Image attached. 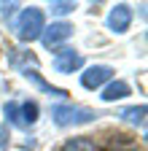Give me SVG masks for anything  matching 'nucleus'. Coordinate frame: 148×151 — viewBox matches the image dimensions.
<instances>
[{"label":"nucleus","mask_w":148,"mask_h":151,"mask_svg":"<svg viewBox=\"0 0 148 151\" xmlns=\"http://www.w3.org/2000/svg\"><path fill=\"white\" fill-rule=\"evenodd\" d=\"M43 32V11L41 8H24L19 14V22H16V35H19V41L30 43L35 38H41Z\"/></svg>","instance_id":"nucleus-1"},{"label":"nucleus","mask_w":148,"mask_h":151,"mask_svg":"<svg viewBox=\"0 0 148 151\" xmlns=\"http://www.w3.org/2000/svg\"><path fill=\"white\" fill-rule=\"evenodd\" d=\"M51 116L59 127H70V124H86V122H94L97 113L81 108V105H54L51 108Z\"/></svg>","instance_id":"nucleus-2"},{"label":"nucleus","mask_w":148,"mask_h":151,"mask_svg":"<svg viewBox=\"0 0 148 151\" xmlns=\"http://www.w3.org/2000/svg\"><path fill=\"white\" fill-rule=\"evenodd\" d=\"M70 35H73V27H70L67 22H54L51 27H43V32H41L46 49H57L62 41H67Z\"/></svg>","instance_id":"nucleus-3"},{"label":"nucleus","mask_w":148,"mask_h":151,"mask_svg":"<svg viewBox=\"0 0 148 151\" xmlns=\"http://www.w3.org/2000/svg\"><path fill=\"white\" fill-rule=\"evenodd\" d=\"M84 65V57L76 49H59L57 57H54V70L57 73H76Z\"/></svg>","instance_id":"nucleus-4"},{"label":"nucleus","mask_w":148,"mask_h":151,"mask_svg":"<svg viewBox=\"0 0 148 151\" xmlns=\"http://www.w3.org/2000/svg\"><path fill=\"white\" fill-rule=\"evenodd\" d=\"M110 76H113V70L108 65H92L86 68V73H81V84L86 89H100L105 81H110Z\"/></svg>","instance_id":"nucleus-5"},{"label":"nucleus","mask_w":148,"mask_h":151,"mask_svg":"<svg viewBox=\"0 0 148 151\" xmlns=\"http://www.w3.org/2000/svg\"><path fill=\"white\" fill-rule=\"evenodd\" d=\"M129 22H132V11H129V6H124V3H119L113 11H110V16H108V27L113 32H127Z\"/></svg>","instance_id":"nucleus-6"},{"label":"nucleus","mask_w":148,"mask_h":151,"mask_svg":"<svg viewBox=\"0 0 148 151\" xmlns=\"http://www.w3.org/2000/svg\"><path fill=\"white\" fill-rule=\"evenodd\" d=\"M129 94V84L127 81H113V84H108L105 92H102V100L105 103H113V100H121Z\"/></svg>","instance_id":"nucleus-7"},{"label":"nucleus","mask_w":148,"mask_h":151,"mask_svg":"<svg viewBox=\"0 0 148 151\" xmlns=\"http://www.w3.org/2000/svg\"><path fill=\"white\" fill-rule=\"evenodd\" d=\"M24 76H27V78H32L35 84H38L43 92H49V94H54V97H67V92L65 89H57V86H51V84H46L43 78H41V76H38V70H30V68H24Z\"/></svg>","instance_id":"nucleus-8"},{"label":"nucleus","mask_w":148,"mask_h":151,"mask_svg":"<svg viewBox=\"0 0 148 151\" xmlns=\"http://www.w3.org/2000/svg\"><path fill=\"white\" fill-rule=\"evenodd\" d=\"M121 119H124V122H129V124L145 127V105H135V108L121 111Z\"/></svg>","instance_id":"nucleus-9"},{"label":"nucleus","mask_w":148,"mask_h":151,"mask_svg":"<svg viewBox=\"0 0 148 151\" xmlns=\"http://www.w3.org/2000/svg\"><path fill=\"white\" fill-rule=\"evenodd\" d=\"M62 151H97V146L89 138H73V140H67L62 146Z\"/></svg>","instance_id":"nucleus-10"},{"label":"nucleus","mask_w":148,"mask_h":151,"mask_svg":"<svg viewBox=\"0 0 148 151\" xmlns=\"http://www.w3.org/2000/svg\"><path fill=\"white\" fill-rule=\"evenodd\" d=\"M19 111H22V122H24L27 127L38 122V103L27 100V103H22V105H19Z\"/></svg>","instance_id":"nucleus-11"},{"label":"nucleus","mask_w":148,"mask_h":151,"mask_svg":"<svg viewBox=\"0 0 148 151\" xmlns=\"http://www.w3.org/2000/svg\"><path fill=\"white\" fill-rule=\"evenodd\" d=\"M3 111H6V119H8L14 127H22V129L27 127V124L22 122V111H19V103H6V108H3Z\"/></svg>","instance_id":"nucleus-12"},{"label":"nucleus","mask_w":148,"mask_h":151,"mask_svg":"<svg viewBox=\"0 0 148 151\" xmlns=\"http://www.w3.org/2000/svg\"><path fill=\"white\" fill-rule=\"evenodd\" d=\"M73 8H76V3H70V0H59V3H51V14H57V16H65V14H70Z\"/></svg>","instance_id":"nucleus-13"},{"label":"nucleus","mask_w":148,"mask_h":151,"mask_svg":"<svg viewBox=\"0 0 148 151\" xmlns=\"http://www.w3.org/2000/svg\"><path fill=\"white\" fill-rule=\"evenodd\" d=\"M16 8H19V3H0V14H3V19H14V14H16Z\"/></svg>","instance_id":"nucleus-14"}]
</instances>
